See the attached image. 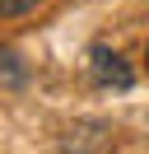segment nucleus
Returning <instances> with one entry per match:
<instances>
[{"instance_id":"obj_1","label":"nucleus","mask_w":149,"mask_h":154,"mask_svg":"<svg viewBox=\"0 0 149 154\" xmlns=\"http://www.w3.org/2000/svg\"><path fill=\"white\" fill-rule=\"evenodd\" d=\"M93 75H98V84L130 89V70L121 66V56H117V51H107V47H93Z\"/></svg>"},{"instance_id":"obj_2","label":"nucleus","mask_w":149,"mask_h":154,"mask_svg":"<svg viewBox=\"0 0 149 154\" xmlns=\"http://www.w3.org/2000/svg\"><path fill=\"white\" fill-rule=\"evenodd\" d=\"M37 0H0V14H23V10H33Z\"/></svg>"}]
</instances>
